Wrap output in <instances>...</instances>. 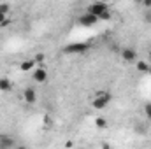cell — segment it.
<instances>
[{
    "mask_svg": "<svg viewBox=\"0 0 151 149\" xmlns=\"http://www.w3.org/2000/svg\"><path fill=\"white\" fill-rule=\"evenodd\" d=\"M111 100H113V97H111L109 91H97L95 93V98L91 100V107L97 109V111H104L111 104Z\"/></svg>",
    "mask_w": 151,
    "mask_h": 149,
    "instance_id": "cell-1",
    "label": "cell"
},
{
    "mask_svg": "<svg viewBox=\"0 0 151 149\" xmlns=\"http://www.w3.org/2000/svg\"><path fill=\"white\" fill-rule=\"evenodd\" d=\"M88 47L90 46L86 42H72V44H67L63 47V53L65 54H81V53H86Z\"/></svg>",
    "mask_w": 151,
    "mask_h": 149,
    "instance_id": "cell-2",
    "label": "cell"
},
{
    "mask_svg": "<svg viewBox=\"0 0 151 149\" xmlns=\"http://www.w3.org/2000/svg\"><path fill=\"white\" fill-rule=\"evenodd\" d=\"M86 11H88L90 14H93V16L99 18V16H102L104 12L109 11V5H107V2H99V0H97V2H93V4H90Z\"/></svg>",
    "mask_w": 151,
    "mask_h": 149,
    "instance_id": "cell-3",
    "label": "cell"
},
{
    "mask_svg": "<svg viewBox=\"0 0 151 149\" xmlns=\"http://www.w3.org/2000/svg\"><path fill=\"white\" fill-rule=\"evenodd\" d=\"M77 23H79L81 27H84V28H91V27H95V25L99 23V18L93 16V14H90V12L86 11L84 14H81V16L77 18Z\"/></svg>",
    "mask_w": 151,
    "mask_h": 149,
    "instance_id": "cell-4",
    "label": "cell"
},
{
    "mask_svg": "<svg viewBox=\"0 0 151 149\" xmlns=\"http://www.w3.org/2000/svg\"><path fill=\"white\" fill-rule=\"evenodd\" d=\"M119 54H121V60L127 62V63H135L137 62V51L134 47H123L119 51Z\"/></svg>",
    "mask_w": 151,
    "mask_h": 149,
    "instance_id": "cell-5",
    "label": "cell"
},
{
    "mask_svg": "<svg viewBox=\"0 0 151 149\" xmlns=\"http://www.w3.org/2000/svg\"><path fill=\"white\" fill-rule=\"evenodd\" d=\"M34 81L35 82H39V84H42V82H46L47 81V77H49V74H47V70L44 69V67H37V69H34Z\"/></svg>",
    "mask_w": 151,
    "mask_h": 149,
    "instance_id": "cell-6",
    "label": "cell"
},
{
    "mask_svg": "<svg viewBox=\"0 0 151 149\" xmlns=\"http://www.w3.org/2000/svg\"><path fill=\"white\" fill-rule=\"evenodd\" d=\"M23 98H25V102H27L28 105H32V104L37 102V91H35L34 88H25V90H23Z\"/></svg>",
    "mask_w": 151,
    "mask_h": 149,
    "instance_id": "cell-7",
    "label": "cell"
},
{
    "mask_svg": "<svg viewBox=\"0 0 151 149\" xmlns=\"http://www.w3.org/2000/svg\"><path fill=\"white\" fill-rule=\"evenodd\" d=\"M16 146V140L11 137V135H2L0 137V148L2 149H11Z\"/></svg>",
    "mask_w": 151,
    "mask_h": 149,
    "instance_id": "cell-8",
    "label": "cell"
},
{
    "mask_svg": "<svg viewBox=\"0 0 151 149\" xmlns=\"http://www.w3.org/2000/svg\"><path fill=\"white\" fill-rule=\"evenodd\" d=\"M11 90H12V82L9 79H5V77H0V91L2 93H9Z\"/></svg>",
    "mask_w": 151,
    "mask_h": 149,
    "instance_id": "cell-9",
    "label": "cell"
},
{
    "mask_svg": "<svg viewBox=\"0 0 151 149\" xmlns=\"http://www.w3.org/2000/svg\"><path fill=\"white\" fill-rule=\"evenodd\" d=\"M150 63L148 62H144V60H137L135 62V69L139 70V72H142V74H148V70H150Z\"/></svg>",
    "mask_w": 151,
    "mask_h": 149,
    "instance_id": "cell-10",
    "label": "cell"
},
{
    "mask_svg": "<svg viewBox=\"0 0 151 149\" xmlns=\"http://www.w3.org/2000/svg\"><path fill=\"white\" fill-rule=\"evenodd\" d=\"M34 65H37L35 60H25V62L19 63V69H21L23 72H28V70H34Z\"/></svg>",
    "mask_w": 151,
    "mask_h": 149,
    "instance_id": "cell-11",
    "label": "cell"
},
{
    "mask_svg": "<svg viewBox=\"0 0 151 149\" xmlns=\"http://www.w3.org/2000/svg\"><path fill=\"white\" fill-rule=\"evenodd\" d=\"M95 126H97V128H106V126H107V119L102 117V116H99V117L95 119Z\"/></svg>",
    "mask_w": 151,
    "mask_h": 149,
    "instance_id": "cell-12",
    "label": "cell"
},
{
    "mask_svg": "<svg viewBox=\"0 0 151 149\" xmlns=\"http://www.w3.org/2000/svg\"><path fill=\"white\" fill-rule=\"evenodd\" d=\"M142 112H144L146 119H150V121H151V102H146V104H144V107H142Z\"/></svg>",
    "mask_w": 151,
    "mask_h": 149,
    "instance_id": "cell-13",
    "label": "cell"
},
{
    "mask_svg": "<svg viewBox=\"0 0 151 149\" xmlns=\"http://www.w3.org/2000/svg\"><path fill=\"white\" fill-rule=\"evenodd\" d=\"M9 23H11V19H9V18H7V14H5V12H2V11H0V27H7V25H9Z\"/></svg>",
    "mask_w": 151,
    "mask_h": 149,
    "instance_id": "cell-14",
    "label": "cell"
},
{
    "mask_svg": "<svg viewBox=\"0 0 151 149\" xmlns=\"http://www.w3.org/2000/svg\"><path fill=\"white\" fill-rule=\"evenodd\" d=\"M142 19L148 23V25H151V9H144V14H142Z\"/></svg>",
    "mask_w": 151,
    "mask_h": 149,
    "instance_id": "cell-15",
    "label": "cell"
},
{
    "mask_svg": "<svg viewBox=\"0 0 151 149\" xmlns=\"http://www.w3.org/2000/svg\"><path fill=\"white\" fill-rule=\"evenodd\" d=\"M109 19H111V9L107 12H104L102 16H99V21H109Z\"/></svg>",
    "mask_w": 151,
    "mask_h": 149,
    "instance_id": "cell-16",
    "label": "cell"
},
{
    "mask_svg": "<svg viewBox=\"0 0 151 149\" xmlns=\"http://www.w3.org/2000/svg\"><path fill=\"white\" fill-rule=\"evenodd\" d=\"M44 126H46V128H51V126H53V119H51L49 116H44Z\"/></svg>",
    "mask_w": 151,
    "mask_h": 149,
    "instance_id": "cell-17",
    "label": "cell"
},
{
    "mask_svg": "<svg viewBox=\"0 0 151 149\" xmlns=\"http://www.w3.org/2000/svg\"><path fill=\"white\" fill-rule=\"evenodd\" d=\"M9 9H11V7H9V4H0V11H2V12H5V14H7V12H9Z\"/></svg>",
    "mask_w": 151,
    "mask_h": 149,
    "instance_id": "cell-18",
    "label": "cell"
},
{
    "mask_svg": "<svg viewBox=\"0 0 151 149\" xmlns=\"http://www.w3.org/2000/svg\"><path fill=\"white\" fill-rule=\"evenodd\" d=\"M141 4H142V7H144V9H151V0H142Z\"/></svg>",
    "mask_w": 151,
    "mask_h": 149,
    "instance_id": "cell-19",
    "label": "cell"
},
{
    "mask_svg": "<svg viewBox=\"0 0 151 149\" xmlns=\"http://www.w3.org/2000/svg\"><path fill=\"white\" fill-rule=\"evenodd\" d=\"M148 58H150V62H151V49L148 51Z\"/></svg>",
    "mask_w": 151,
    "mask_h": 149,
    "instance_id": "cell-20",
    "label": "cell"
},
{
    "mask_svg": "<svg viewBox=\"0 0 151 149\" xmlns=\"http://www.w3.org/2000/svg\"><path fill=\"white\" fill-rule=\"evenodd\" d=\"M148 74H150V75H151V67H150V70H148Z\"/></svg>",
    "mask_w": 151,
    "mask_h": 149,
    "instance_id": "cell-21",
    "label": "cell"
},
{
    "mask_svg": "<svg viewBox=\"0 0 151 149\" xmlns=\"http://www.w3.org/2000/svg\"><path fill=\"white\" fill-rule=\"evenodd\" d=\"M135 2H137V4H141V2H142V0H135Z\"/></svg>",
    "mask_w": 151,
    "mask_h": 149,
    "instance_id": "cell-22",
    "label": "cell"
},
{
    "mask_svg": "<svg viewBox=\"0 0 151 149\" xmlns=\"http://www.w3.org/2000/svg\"><path fill=\"white\" fill-rule=\"evenodd\" d=\"M99 2H109V0H99Z\"/></svg>",
    "mask_w": 151,
    "mask_h": 149,
    "instance_id": "cell-23",
    "label": "cell"
},
{
    "mask_svg": "<svg viewBox=\"0 0 151 149\" xmlns=\"http://www.w3.org/2000/svg\"><path fill=\"white\" fill-rule=\"evenodd\" d=\"M0 137H2V133H0Z\"/></svg>",
    "mask_w": 151,
    "mask_h": 149,
    "instance_id": "cell-24",
    "label": "cell"
}]
</instances>
